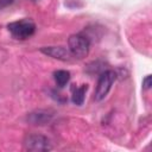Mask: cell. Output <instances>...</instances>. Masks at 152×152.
Here are the masks:
<instances>
[{
	"mask_svg": "<svg viewBox=\"0 0 152 152\" xmlns=\"http://www.w3.org/2000/svg\"><path fill=\"white\" fill-rule=\"evenodd\" d=\"M10 33L17 39H27L36 31V24L31 19H20L17 21H12L7 25Z\"/></svg>",
	"mask_w": 152,
	"mask_h": 152,
	"instance_id": "7a4b0ae2",
	"label": "cell"
},
{
	"mask_svg": "<svg viewBox=\"0 0 152 152\" xmlns=\"http://www.w3.org/2000/svg\"><path fill=\"white\" fill-rule=\"evenodd\" d=\"M40 52H43L49 57H52L55 59L63 61V62L70 61L72 57L70 51L64 46H44L40 49Z\"/></svg>",
	"mask_w": 152,
	"mask_h": 152,
	"instance_id": "8992f818",
	"label": "cell"
},
{
	"mask_svg": "<svg viewBox=\"0 0 152 152\" xmlns=\"http://www.w3.org/2000/svg\"><path fill=\"white\" fill-rule=\"evenodd\" d=\"M55 118V112L51 109H36L27 114L26 120L31 125L44 126L50 124Z\"/></svg>",
	"mask_w": 152,
	"mask_h": 152,
	"instance_id": "5b68a950",
	"label": "cell"
},
{
	"mask_svg": "<svg viewBox=\"0 0 152 152\" xmlns=\"http://www.w3.org/2000/svg\"><path fill=\"white\" fill-rule=\"evenodd\" d=\"M24 148L26 151H32V152H46L52 150V144L49 140L48 137L43 134H37L32 133L25 137L24 139Z\"/></svg>",
	"mask_w": 152,
	"mask_h": 152,
	"instance_id": "3957f363",
	"label": "cell"
},
{
	"mask_svg": "<svg viewBox=\"0 0 152 152\" xmlns=\"http://www.w3.org/2000/svg\"><path fill=\"white\" fill-rule=\"evenodd\" d=\"M115 80H116V72L114 70H106L100 75L94 95L95 101H102L108 95Z\"/></svg>",
	"mask_w": 152,
	"mask_h": 152,
	"instance_id": "277c9868",
	"label": "cell"
},
{
	"mask_svg": "<svg viewBox=\"0 0 152 152\" xmlns=\"http://www.w3.org/2000/svg\"><path fill=\"white\" fill-rule=\"evenodd\" d=\"M53 80L59 88H63L70 81V72L68 70H56L53 72Z\"/></svg>",
	"mask_w": 152,
	"mask_h": 152,
	"instance_id": "ba28073f",
	"label": "cell"
},
{
	"mask_svg": "<svg viewBox=\"0 0 152 152\" xmlns=\"http://www.w3.org/2000/svg\"><path fill=\"white\" fill-rule=\"evenodd\" d=\"M15 0H0V10L4 8V7H7L10 5H12Z\"/></svg>",
	"mask_w": 152,
	"mask_h": 152,
	"instance_id": "30bf717a",
	"label": "cell"
},
{
	"mask_svg": "<svg viewBox=\"0 0 152 152\" xmlns=\"http://www.w3.org/2000/svg\"><path fill=\"white\" fill-rule=\"evenodd\" d=\"M142 88L144 89H150L151 88V76L147 75L144 80H142Z\"/></svg>",
	"mask_w": 152,
	"mask_h": 152,
	"instance_id": "9c48e42d",
	"label": "cell"
},
{
	"mask_svg": "<svg viewBox=\"0 0 152 152\" xmlns=\"http://www.w3.org/2000/svg\"><path fill=\"white\" fill-rule=\"evenodd\" d=\"M88 86L87 84H82L81 87L74 89L72 91V96H71V101L76 104V106H82L86 99V93H87Z\"/></svg>",
	"mask_w": 152,
	"mask_h": 152,
	"instance_id": "52a82bcc",
	"label": "cell"
},
{
	"mask_svg": "<svg viewBox=\"0 0 152 152\" xmlns=\"http://www.w3.org/2000/svg\"><path fill=\"white\" fill-rule=\"evenodd\" d=\"M68 50L70 51L72 57L77 59H83L89 53L90 42L86 36L81 33L71 34L68 39Z\"/></svg>",
	"mask_w": 152,
	"mask_h": 152,
	"instance_id": "6da1fadb",
	"label": "cell"
}]
</instances>
